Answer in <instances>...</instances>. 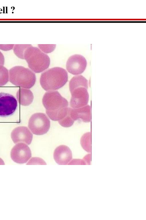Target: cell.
<instances>
[{"mask_svg": "<svg viewBox=\"0 0 146 220\" xmlns=\"http://www.w3.org/2000/svg\"><path fill=\"white\" fill-rule=\"evenodd\" d=\"M42 102L47 115L52 120H60L68 113V102L58 91H51L46 93L43 97Z\"/></svg>", "mask_w": 146, "mask_h": 220, "instance_id": "6da1fadb", "label": "cell"}, {"mask_svg": "<svg viewBox=\"0 0 146 220\" xmlns=\"http://www.w3.org/2000/svg\"><path fill=\"white\" fill-rule=\"evenodd\" d=\"M88 80L82 75L73 77L69 82V89L71 94L70 105L74 109L87 105L89 95L88 91Z\"/></svg>", "mask_w": 146, "mask_h": 220, "instance_id": "7a4b0ae2", "label": "cell"}, {"mask_svg": "<svg viewBox=\"0 0 146 220\" xmlns=\"http://www.w3.org/2000/svg\"><path fill=\"white\" fill-rule=\"evenodd\" d=\"M68 80V74L66 70L62 68L55 67L42 74L40 83L45 90L52 91L61 88Z\"/></svg>", "mask_w": 146, "mask_h": 220, "instance_id": "3957f363", "label": "cell"}, {"mask_svg": "<svg viewBox=\"0 0 146 220\" xmlns=\"http://www.w3.org/2000/svg\"><path fill=\"white\" fill-rule=\"evenodd\" d=\"M24 59L28 63L29 67L35 73H40L49 66L50 60L46 54L38 48L32 45L28 47L24 54Z\"/></svg>", "mask_w": 146, "mask_h": 220, "instance_id": "277c9868", "label": "cell"}, {"mask_svg": "<svg viewBox=\"0 0 146 220\" xmlns=\"http://www.w3.org/2000/svg\"><path fill=\"white\" fill-rule=\"evenodd\" d=\"M10 81L15 85L25 89H30L36 81L35 74L29 69L21 66H16L9 70Z\"/></svg>", "mask_w": 146, "mask_h": 220, "instance_id": "5b68a950", "label": "cell"}, {"mask_svg": "<svg viewBox=\"0 0 146 220\" xmlns=\"http://www.w3.org/2000/svg\"><path fill=\"white\" fill-rule=\"evenodd\" d=\"M50 126L49 119L42 113H36L33 114L29 121L28 127L34 134L41 135L46 133Z\"/></svg>", "mask_w": 146, "mask_h": 220, "instance_id": "8992f818", "label": "cell"}, {"mask_svg": "<svg viewBox=\"0 0 146 220\" xmlns=\"http://www.w3.org/2000/svg\"><path fill=\"white\" fill-rule=\"evenodd\" d=\"M17 105V100L12 95L0 93V116L5 117L13 114Z\"/></svg>", "mask_w": 146, "mask_h": 220, "instance_id": "52a82bcc", "label": "cell"}, {"mask_svg": "<svg viewBox=\"0 0 146 220\" xmlns=\"http://www.w3.org/2000/svg\"><path fill=\"white\" fill-rule=\"evenodd\" d=\"M12 159L18 164L26 163L31 157L30 148L23 143H17L12 148L11 152Z\"/></svg>", "mask_w": 146, "mask_h": 220, "instance_id": "ba28073f", "label": "cell"}, {"mask_svg": "<svg viewBox=\"0 0 146 220\" xmlns=\"http://www.w3.org/2000/svg\"><path fill=\"white\" fill-rule=\"evenodd\" d=\"M87 61L83 56L75 54L70 57L66 64V68L69 73L73 75L82 73L87 66Z\"/></svg>", "mask_w": 146, "mask_h": 220, "instance_id": "9c48e42d", "label": "cell"}, {"mask_svg": "<svg viewBox=\"0 0 146 220\" xmlns=\"http://www.w3.org/2000/svg\"><path fill=\"white\" fill-rule=\"evenodd\" d=\"M11 136L14 143H24L28 145L31 144L33 137L30 131L25 126H19L15 128L11 133Z\"/></svg>", "mask_w": 146, "mask_h": 220, "instance_id": "30bf717a", "label": "cell"}, {"mask_svg": "<svg viewBox=\"0 0 146 220\" xmlns=\"http://www.w3.org/2000/svg\"><path fill=\"white\" fill-rule=\"evenodd\" d=\"M53 157L56 162L60 165L68 164L72 158L71 151L68 146L62 145L55 150Z\"/></svg>", "mask_w": 146, "mask_h": 220, "instance_id": "8fae6325", "label": "cell"}, {"mask_svg": "<svg viewBox=\"0 0 146 220\" xmlns=\"http://www.w3.org/2000/svg\"><path fill=\"white\" fill-rule=\"evenodd\" d=\"M69 112L71 117L74 121L81 119L85 122L90 121L91 108L88 105L78 108H70Z\"/></svg>", "mask_w": 146, "mask_h": 220, "instance_id": "7c38bea8", "label": "cell"}, {"mask_svg": "<svg viewBox=\"0 0 146 220\" xmlns=\"http://www.w3.org/2000/svg\"><path fill=\"white\" fill-rule=\"evenodd\" d=\"M17 98L19 103L23 106H28L33 101L34 96L31 91L25 88H21L17 92Z\"/></svg>", "mask_w": 146, "mask_h": 220, "instance_id": "4fadbf2b", "label": "cell"}, {"mask_svg": "<svg viewBox=\"0 0 146 220\" xmlns=\"http://www.w3.org/2000/svg\"><path fill=\"white\" fill-rule=\"evenodd\" d=\"M31 44H16L14 45L13 52L18 58L24 59V54L27 48L31 46Z\"/></svg>", "mask_w": 146, "mask_h": 220, "instance_id": "5bb4252c", "label": "cell"}, {"mask_svg": "<svg viewBox=\"0 0 146 220\" xmlns=\"http://www.w3.org/2000/svg\"><path fill=\"white\" fill-rule=\"evenodd\" d=\"M9 79L8 70L3 66L0 65V87L5 85Z\"/></svg>", "mask_w": 146, "mask_h": 220, "instance_id": "9a60e30c", "label": "cell"}, {"mask_svg": "<svg viewBox=\"0 0 146 220\" xmlns=\"http://www.w3.org/2000/svg\"><path fill=\"white\" fill-rule=\"evenodd\" d=\"M70 108L67 114L63 119L58 121L59 123L62 126L64 127H69L72 126L74 121L71 117L69 112Z\"/></svg>", "mask_w": 146, "mask_h": 220, "instance_id": "2e32d148", "label": "cell"}, {"mask_svg": "<svg viewBox=\"0 0 146 220\" xmlns=\"http://www.w3.org/2000/svg\"><path fill=\"white\" fill-rule=\"evenodd\" d=\"M89 133H86L84 134L82 137L81 139V144L83 148L88 152H89V143L90 137Z\"/></svg>", "mask_w": 146, "mask_h": 220, "instance_id": "e0dca14e", "label": "cell"}, {"mask_svg": "<svg viewBox=\"0 0 146 220\" xmlns=\"http://www.w3.org/2000/svg\"><path fill=\"white\" fill-rule=\"evenodd\" d=\"M38 47L44 52L49 53L54 50L56 47L55 44H39Z\"/></svg>", "mask_w": 146, "mask_h": 220, "instance_id": "ac0fdd59", "label": "cell"}, {"mask_svg": "<svg viewBox=\"0 0 146 220\" xmlns=\"http://www.w3.org/2000/svg\"><path fill=\"white\" fill-rule=\"evenodd\" d=\"M38 163L40 164V163H41L42 164H46L43 160L40 158L36 157L32 158L28 162L27 164H36V163L38 164Z\"/></svg>", "mask_w": 146, "mask_h": 220, "instance_id": "d6986e66", "label": "cell"}, {"mask_svg": "<svg viewBox=\"0 0 146 220\" xmlns=\"http://www.w3.org/2000/svg\"><path fill=\"white\" fill-rule=\"evenodd\" d=\"M14 44H0V49L3 51H8L13 48Z\"/></svg>", "mask_w": 146, "mask_h": 220, "instance_id": "ffe728a7", "label": "cell"}, {"mask_svg": "<svg viewBox=\"0 0 146 220\" xmlns=\"http://www.w3.org/2000/svg\"><path fill=\"white\" fill-rule=\"evenodd\" d=\"M5 59L3 54L0 51V65L3 66L4 64Z\"/></svg>", "mask_w": 146, "mask_h": 220, "instance_id": "44dd1931", "label": "cell"}, {"mask_svg": "<svg viewBox=\"0 0 146 220\" xmlns=\"http://www.w3.org/2000/svg\"><path fill=\"white\" fill-rule=\"evenodd\" d=\"M5 163L3 160L0 158V165H4Z\"/></svg>", "mask_w": 146, "mask_h": 220, "instance_id": "7402d4cb", "label": "cell"}]
</instances>
